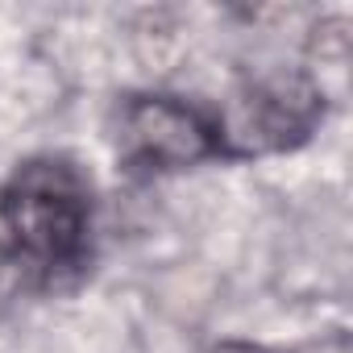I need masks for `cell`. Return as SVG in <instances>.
I'll return each instance as SVG.
<instances>
[{"label":"cell","mask_w":353,"mask_h":353,"mask_svg":"<svg viewBox=\"0 0 353 353\" xmlns=\"http://www.w3.org/2000/svg\"><path fill=\"white\" fill-rule=\"evenodd\" d=\"M92 225V183L71 158H26L0 183V266L26 287H54L83 270Z\"/></svg>","instance_id":"6da1fadb"},{"label":"cell","mask_w":353,"mask_h":353,"mask_svg":"<svg viewBox=\"0 0 353 353\" xmlns=\"http://www.w3.org/2000/svg\"><path fill=\"white\" fill-rule=\"evenodd\" d=\"M324 121V92L307 71H266L229 92L212 117L216 154L262 158L295 150Z\"/></svg>","instance_id":"7a4b0ae2"},{"label":"cell","mask_w":353,"mask_h":353,"mask_svg":"<svg viewBox=\"0 0 353 353\" xmlns=\"http://www.w3.org/2000/svg\"><path fill=\"white\" fill-rule=\"evenodd\" d=\"M117 158L137 174H174L192 170L216 154L212 117L192 108L179 96H129L117 108Z\"/></svg>","instance_id":"3957f363"},{"label":"cell","mask_w":353,"mask_h":353,"mask_svg":"<svg viewBox=\"0 0 353 353\" xmlns=\"http://www.w3.org/2000/svg\"><path fill=\"white\" fill-rule=\"evenodd\" d=\"M208 353H270V349H262V345H254V341H221V345H212Z\"/></svg>","instance_id":"277c9868"}]
</instances>
